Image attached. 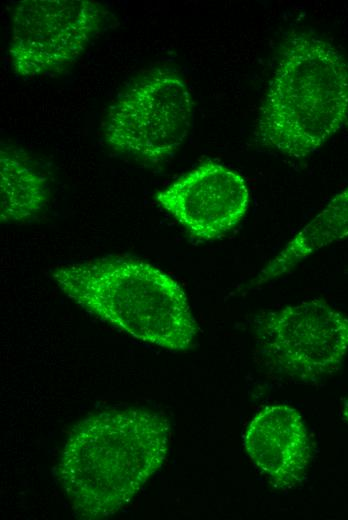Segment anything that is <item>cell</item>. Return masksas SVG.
I'll return each instance as SVG.
<instances>
[{
  "label": "cell",
  "mask_w": 348,
  "mask_h": 520,
  "mask_svg": "<svg viewBox=\"0 0 348 520\" xmlns=\"http://www.w3.org/2000/svg\"><path fill=\"white\" fill-rule=\"evenodd\" d=\"M170 424L142 409L90 415L71 431L58 478L75 514L102 519L120 511L163 465Z\"/></svg>",
  "instance_id": "obj_1"
},
{
  "label": "cell",
  "mask_w": 348,
  "mask_h": 520,
  "mask_svg": "<svg viewBox=\"0 0 348 520\" xmlns=\"http://www.w3.org/2000/svg\"><path fill=\"white\" fill-rule=\"evenodd\" d=\"M347 122L348 59L315 33L291 32L259 110L256 143L301 160Z\"/></svg>",
  "instance_id": "obj_2"
},
{
  "label": "cell",
  "mask_w": 348,
  "mask_h": 520,
  "mask_svg": "<svg viewBox=\"0 0 348 520\" xmlns=\"http://www.w3.org/2000/svg\"><path fill=\"white\" fill-rule=\"evenodd\" d=\"M74 302L133 338L173 351L191 347L197 333L186 294L168 274L131 257H105L52 272Z\"/></svg>",
  "instance_id": "obj_3"
},
{
  "label": "cell",
  "mask_w": 348,
  "mask_h": 520,
  "mask_svg": "<svg viewBox=\"0 0 348 520\" xmlns=\"http://www.w3.org/2000/svg\"><path fill=\"white\" fill-rule=\"evenodd\" d=\"M192 122L193 101L184 79L174 70L154 68L110 106L104 137L115 151L157 165L182 145Z\"/></svg>",
  "instance_id": "obj_4"
},
{
  "label": "cell",
  "mask_w": 348,
  "mask_h": 520,
  "mask_svg": "<svg viewBox=\"0 0 348 520\" xmlns=\"http://www.w3.org/2000/svg\"><path fill=\"white\" fill-rule=\"evenodd\" d=\"M256 333L270 368L302 382L335 373L348 353V316L321 298L258 316Z\"/></svg>",
  "instance_id": "obj_5"
},
{
  "label": "cell",
  "mask_w": 348,
  "mask_h": 520,
  "mask_svg": "<svg viewBox=\"0 0 348 520\" xmlns=\"http://www.w3.org/2000/svg\"><path fill=\"white\" fill-rule=\"evenodd\" d=\"M105 11L92 0H23L12 12L9 56L14 72L35 77L73 63L99 33Z\"/></svg>",
  "instance_id": "obj_6"
},
{
  "label": "cell",
  "mask_w": 348,
  "mask_h": 520,
  "mask_svg": "<svg viewBox=\"0 0 348 520\" xmlns=\"http://www.w3.org/2000/svg\"><path fill=\"white\" fill-rule=\"evenodd\" d=\"M155 198L194 239L219 238L246 214L250 193L238 172L205 161L178 178Z\"/></svg>",
  "instance_id": "obj_7"
},
{
  "label": "cell",
  "mask_w": 348,
  "mask_h": 520,
  "mask_svg": "<svg viewBox=\"0 0 348 520\" xmlns=\"http://www.w3.org/2000/svg\"><path fill=\"white\" fill-rule=\"evenodd\" d=\"M244 448L271 485L287 490L305 478L312 458L309 433L301 414L285 404L266 406L250 421Z\"/></svg>",
  "instance_id": "obj_8"
},
{
  "label": "cell",
  "mask_w": 348,
  "mask_h": 520,
  "mask_svg": "<svg viewBox=\"0 0 348 520\" xmlns=\"http://www.w3.org/2000/svg\"><path fill=\"white\" fill-rule=\"evenodd\" d=\"M348 237V186L304 225L246 285L257 289L290 272L320 249Z\"/></svg>",
  "instance_id": "obj_9"
},
{
  "label": "cell",
  "mask_w": 348,
  "mask_h": 520,
  "mask_svg": "<svg viewBox=\"0 0 348 520\" xmlns=\"http://www.w3.org/2000/svg\"><path fill=\"white\" fill-rule=\"evenodd\" d=\"M0 218L2 222H26L46 206L49 189L46 179L20 151L2 147L0 151Z\"/></svg>",
  "instance_id": "obj_10"
},
{
  "label": "cell",
  "mask_w": 348,
  "mask_h": 520,
  "mask_svg": "<svg viewBox=\"0 0 348 520\" xmlns=\"http://www.w3.org/2000/svg\"><path fill=\"white\" fill-rule=\"evenodd\" d=\"M342 416L348 422V397L346 398V400L343 403Z\"/></svg>",
  "instance_id": "obj_11"
}]
</instances>
